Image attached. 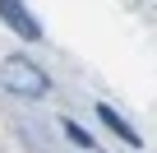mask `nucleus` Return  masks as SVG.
Listing matches in <instances>:
<instances>
[{
  "label": "nucleus",
  "mask_w": 157,
  "mask_h": 153,
  "mask_svg": "<svg viewBox=\"0 0 157 153\" xmlns=\"http://www.w3.org/2000/svg\"><path fill=\"white\" fill-rule=\"evenodd\" d=\"M0 19H5V23H14L23 37H37V33H42V28H37V23L23 14V5H0Z\"/></svg>",
  "instance_id": "obj_2"
},
{
  "label": "nucleus",
  "mask_w": 157,
  "mask_h": 153,
  "mask_svg": "<svg viewBox=\"0 0 157 153\" xmlns=\"http://www.w3.org/2000/svg\"><path fill=\"white\" fill-rule=\"evenodd\" d=\"M102 121H106V125H111V130H120V135H125V139H129V144H139V135H134V130H129V125H125V121H120V116H116V111H111V107H102Z\"/></svg>",
  "instance_id": "obj_3"
},
{
  "label": "nucleus",
  "mask_w": 157,
  "mask_h": 153,
  "mask_svg": "<svg viewBox=\"0 0 157 153\" xmlns=\"http://www.w3.org/2000/svg\"><path fill=\"white\" fill-rule=\"evenodd\" d=\"M0 79H5V88H14V93H23V98H42L51 84H46V74L33 65V60H23V56H10L5 65H0Z\"/></svg>",
  "instance_id": "obj_1"
}]
</instances>
